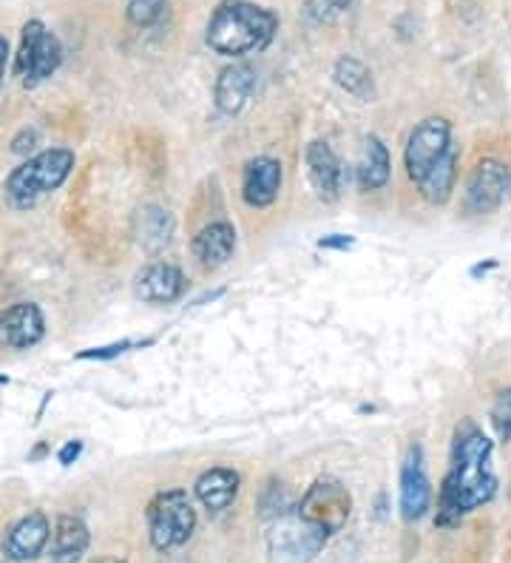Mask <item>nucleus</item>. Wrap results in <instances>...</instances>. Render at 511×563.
I'll return each mask as SVG.
<instances>
[{
	"mask_svg": "<svg viewBox=\"0 0 511 563\" xmlns=\"http://www.w3.org/2000/svg\"><path fill=\"white\" fill-rule=\"evenodd\" d=\"M491 441L471 419L455 430L449 473L437 495V527H457L469 512L484 507L498 493V475L491 467Z\"/></svg>",
	"mask_w": 511,
	"mask_h": 563,
	"instance_id": "1",
	"label": "nucleus"
},
{
	"mask_svg": "<svg viewBox=\"0 0 511 563\" xmlns=\"http://www.w3.org/2000/svg\"><path fill=\"white\" fill-rule=\"evenodd\" d=\"M276 29H279V18L270 9H262L247 0H227L213 12L204 43L222 57H245L270 46Z\"/></svg>",
	"mask_w": 511,
	"mask_h": 563,
	"instance_id": "2",
	"label": "nucleus"
},
{
	"mask_svg": "<svg viewBox=\"0 0 511 563\" xmlns=\"http://www.w3.org/2000/svg\"><path fill=\"white\" fill-rule=\"evenodd\" d=\"M75 168V152L68 148H46L21 163L7 177L3 194L12 208H32L46 194L57 191Z\"/></svg>",
	"mask_w": 511,
	"mask_h": 563,
	"instance_id": "3",
	"label": "nucleus"
},
{
	"mask_svg": "<svg viewBox=\"0 0 511 563\" xmlns=\"http://www.w3.org/2000/svg\"><path fill=\"white\" fill-rule=\"evenodd\" d=\"M299 521L310 527L315 536L327 541L330 536H338L347 527L353 516V495L335 475H321L315 478L299 501Z\"/></svg>",
	"mask_w": 511,
	"mask_h": 563,
	"instance_id": "4",
	"label": "nucleus"
},
{
	"mask_svg": "<svg viewBox=\"0 0 511 563\" xmlns=\"http://www.w3.org/2000/svg\"><path fill=\"white\" fill-rule=\"evenodd\" d=\"M148 536L154 550L168 552L191 541L197 529V509L182 489H165L148 504Z\"/></svg>",
	"mask_w": 511,
	"mask_h": 563,
	"instance_id": "5",
	"label": "nucleus"
},
{
	"mask_svg": "<svg viewBox=\"0 0 511 563\" xmlns=\"http://www.w3.org/2000/svg\"><path fill=\"white\" fill-rule=\"evenodd\" d=\"M63 63V46L55 32H48L41 21H29L21 32V48L14 55V75L26 89L41 86L55 75Z\"/></svg>",
	"mask_w": 511,
	"mask_h": 563,
	"instance_id": "6",
	"label": "nucleus"
},
{
	"mask_svg": "<svg viewBox=\"0 0 511 563\" xmlns=\"http://www.w3.org/2000/svg\"><path fill=\"white\" fill-rule=\"evenodd\" d=\"M511 191V172L509 165L500 159H480L471 168L469 179H466L464 191V208L475 217H486L495 213L506 202Z\"/></svg>",
	"mask_w": 511,
	"mask_h": 563,
	"instance_id": "7",
	"label": "nucleus"
},
{
	"mask_svg": "<svg viewBox=\"0 0 511 563\" xmlns=\"http://www.w3.org/2000/svg\"><path fill=\"white\" fill-rule=\"evenodd\" d=\"M452 125L443 118H426L423 123L415 125V131L409 134L407 152H403V165L412 183H421L423 174L430 172L432 165L452 152Z\"/></svg>",
	"mask_w": 511,
	"mask_h": 563,
	"instance_id": "8",
	"label": "nucleus"
},
{
	"mask_svg": "<svg viewBox=\"0 0 511 563\" xmlns=\"http://www.w3.org/2000/svg\"><path fill=\"white\" fill-rule=\"evenodd\" d=\"M432 507V484L423 470L421 446H409L401 464V516L403 521H421Z\"/></svg>",
	"mask_w": 511,
	"mask_h": 563,
	"instance_id": "9",
	"label": "nucleus"
},
{
	"mask_svg": "<svg viewBox=\"0 0 511 563\" xmlns=\"http://www.w3.org/2000/svg\"><path fill=\"white\" fill-rule=\"evenodd\" d=\"M46 333L43 310L34 302H18L0 313V347L29 351Z\"/></svg>",
	"mask_w": 511,
	"mask_h": 563,
	"instance_id": "10",
	"label": "nucleus"
},
{
	"mask_svg": "<svg viewBox=\"0 0 511 563\" xmlns=\"http://www.w3.org/2000/svg\"><path fill=\"white\" fill-rule=\"evenodd\" d=\"M134 294L151 305H170L185 294V274L170 262H151L134 279Z\"/></svg>",
	"mask_w": 511,
	"mask_h": 563,
	"instance_id": "11",
	"label": "nucleus"
},
{
	"mask_svg": "<svg viewBox=\"0 0 511 563\" xmlns=\"http://www.w3.org/2000/svg\"><path fill=\"white\" fill-rule=\"evenodd\" d=\"M281 191V163L273 157H256L242 174V200L251 208H267Z\"/></svg>",
	"mask_w": 511,
	"mask_h": 563,
	"instance_id": "12",
	"label": "nucleus"
},
{
	"mask_svg": "<svg viewBox=\"0 0 511 563\" xmlns=\"http://www.w3.org/2000/svg\"><path fill=\"white\" fill-rule=\"evenodd\" d=\"M48 536H52L48 518L43 512H29L3 538V555L9 561H34V558L46 550Z\"/></svg>",
	"mask_w": 511,
	"mask_h": 563,
	"instance_id": "13",
	"label": "nucleus"
},
{
	"mask_svg": "<svg viewBox=\"0 0 511 563\" xmlns=\"http://www.w3.org/2000/svg\"><path fill=\"white\" fill-rule=\"evenodd\" d=\"M304 163L307 174H310V183H313L315 194H319V200H338L341 177H344V174H341V163L338 157H335L333 148H330L327 143H321V140H313V143L307 145Z\"/></svg>",
	"mask_w": 511,
	"mask_h": 563,
	"instance_id": "14",
	"label": "nucleus"
},
{
	"mask_svg": "<svg viewBox=\"0 0 511 563\" xmlns=\"http://www.w3.org/2000/svg\"><path fill=\"white\" fill-rule=\"evenodd\" d=\"M253 89H256V71H253V66H247V63H233V66L219 71L216 89H213L216 109L233 118V114L245 109Z\"/></svg>",
	"mask_w": 511,
	"mask_h": 563,
	"instance_id": "15",
	"label": "nucleus"
},
{
	"mask_svg": "<svg viewBox=\"0 0 511 563\" xmlns=\"http://www.w3.org/2000/svg\"><path fill=\"white\" fill-rule=\"evenodd\" d=\"M238 487H242V478H238L236 470L213 467L199 475L197 484H193V493L202 501V507L216 516V512H225L236 501Z\"/></svg>",
	"mask_w": 511,
	"mask_h": 563,
	"instance_id": "16",
	"label": "nucleus"
},
{
	"mask_svg": "<svg viewBox=\"0 0 511 563\" xmlns=\"http://www.w3.org/2000/svg\"><path fill=\"white\" fill-rule=\"evenodd\" d=\"M193 260L202 265V268H219L225 265L227 260L236 251V228L231 222H211L204 225L191 242Z\"/></svg>",
	"mask_w": 511,
	"mask_h": 563,
	"instance_id": "17",
	"label": "nucleus"
},
{
	"mask_svg": "<svg viewBox=\"0 0 511 563\" xmlns=\"http://www.w3.org/2000/svg\"><path fill=\"white\" fill-rule=\"evenodd\" d=\"M324 547V538L315 536L313 529L304 527L296 516V521L281 523L279 532L273 536V555L285 561V558H293V563H304L307 558H313L315 552Z\"/></svg>",
	"mask_w": 511,
	"mask_h": 563,
	"instance_id": "18",
	"label": "nucleus"
},
{
	"mask_svg": "<svg viewBox=\"0 0 511 563\" xmlns=\"http://www.w3.org/2000/svg\"><path fill=\"white\" fill-rule=\"evenodd\" d=\"M89 543V527L82 518L60 516L52 532V563H77L86 555Z\"/></svg>",
	"mask_w": 511,
	"mask_h": 563,
	"instance_id": "19",
	"label": "nucleus"
},
{
	"mask_svg": "<svg viewBox=\"0 0 511 563\" xmlns=\"http://www.w3.org/2000/svg\"><path fill=\"white\" fill-rule=\"evenodd\" d=\"M389 174H392V159H389L387 145L373 134V137L364 140L362 157L355 163L358 188L362 191H378V188H384L389 183Z\"/></svg>",
	"mask_w": 511,
	"mask_h": 563,
	"instance_id": "20",
	"label": "nucleus"
},
{
	"mask_svg": "<svg viewBox=\"0 0 511 563\" xmlns=\"http://www.w3.org/2000/svg\"><path fill=\"white\" fill-rule=\"evenodd\" d=\"M455 179H457V152L443 154L435 165H432L430 172L423 174L421 183H415L418 191L426 202L432 206H443V202H449L452 191H455Z\"/></svg>",
	"mask_w": 511,
	"mask_h": 563,
	"instance_id": "21",
	"label": "nucleus"
},
{
	"mask_svg": "<svg viewBox=\"0 0 511 563\" xmlns=\"http://www.w3.org/2000/svg\"><path fill=\"white\" fill-rule=\"evenodd\" d=\"M333 77L341 89L347 91V95L358 97V100H364V103H369L375 97L373 71H369L362 60H355V57H338V60H335Z\"/></svg>",
	"mask_w": 511,
	"mask_h": 563,
	"instance_id": "22",
	"label": "nucleus"
},
{
	"mask_svg": "<svg viewBox=\"0 0 511 563\" xmlns=\"http://www.w3.org/2000/svg\"><path fill=\"white\" fill-rule=\"evenodd\" d=\"M140 242H143L145 251H159L170 242V234H174V220L170 213L163 211V208H145L143 217H140Z\"/></svg>",
	"mask_w": 511,
	"mask_h": 563,
	"instance_id": "23",
	"label": "nucleus"
},
{
	"mask_svg": "<svg viewBox=\"0 0 511 563\" xmlns=\"http://www.w3.org/2000/svg\"><path fill=\"white\" fill-rule=\"evenodd\" d=\"M165 12H168V0H129V7H125V18L136 29L157 26Z\"/></svg>",
	"mask_w": 511,
	"mask_h": 563,
	"instance_id": "24",
	"label": "nucleus"
},
{
	"mask_svg": "<svg viewBox=\"0 0 511 563\" xmlns=\"http://www.w3.org/2000/svg\"><path fill=\"white\" fill-rule=\"evenodd\" d=\"M353 7V0H307V18L313 23H330L335 21L338 14H344Z\"/></svg>",
	"mask_w": 511,
	"mask_h": 563,
	"instance_id": "25",
	"label": "nucleus"
},
{
	"mask_svg": "<svg viewBox=\"0 0 511 563\" xmlns=\"http://www.w3.org/2000/svg\"><path fill=\"white\" fill-rule=\"evenodd\" d=\"M491 427L503 441H511V387L498 396V401L491 405Z\"/></svg>",
	"mask_w": 511,
	"mask_h": 563,
	"instance_id": "26",
	"label": "nucleus"
},
{
	"mask_svg": "<svg viewBox=\"0 0 511 563\" xmlns=\"http://www.w3.org/2000/svg\"><path fill=\"white\" fill-rule=\"evenodd\" d=\"M129 347H134V342H129V339H125V342L109 344V347H95V351L80 353L77 358H114V356H120V353L129 351Z\"/></svg>",
	"mask_w": 511,
	"mask_h": 563,
	"instance_id": "27",
	"label": "nucleus"
},
{
	"mask_svg": "<svg viewBox=\"0 0 511 563\" xmlns=\"http://www.w3.org/2000/svg\"><path fill=\"white\" fill-rule=\"evenodd\" d=\"M80 453H82L80 441H68V444L60 450V455H57V459H60L63 467H68V464H75V461L80 459Z\"/></svg>",
	"mask_w": 511,
	"mask_h": 563,
	"instance_id": "28",
	"label": "nucleus"
},
{
	"mask_svg": "<svg viewBox=\"0 0 511 563\" xmlns=\"http://www.w3.org/2000/svg\"><path fill=\"white\" fill-rule=\"evenodd\" d=\"M349 245H353V236H344V234H333L319 240V247H338V251H347Z\"/></svg>",
	"mask_w": 511,
	"mask_h": 563,
	"instance_id": "29",
	"label": "nucleus"
},
{
	"mask_svg": "<svg viewBox=\"0 0 511 563\" xmlns=\"http://www.w3.org/2000/svg\"><path fill=\"white\" fill-rule=\"evenodd\" d=\"M9 66V41L0 35V86H3V77H7Z\"/></svg>",
	"mask_w": 511,
	"mask_h": 563,
	"instance_id": "30",
	"label": "nucleus"
},
{
	"mask_svg": "<svg viewBox=\"0 0 511 563\" xmlns=\"http://www.w3.org/2000/svg\"><path fill=\"white\" fill-rule=\"evenodd\" d=\"M0 385H9V378H7V376H0Z\"/></svg>",
	"mask_w": 511,
	"mask_h": 563,
	"instance_id": "31",
	"label": "nucleus"
},
{
	"mask_svg": "<svg viewBox=\"0 0 511 563\" xmlns=\"http://www.w3.org/2000/svg\"><path fill=\"white\" fill-rule=\"evenodd\" d=\"M100 563H123V561H100Z\"/></svg>",
	"mask_w": 511,
	"mask_h": 563,
	"instance_id": "32",
	"label": "nucleus"
}]
</instances>
